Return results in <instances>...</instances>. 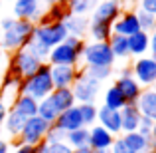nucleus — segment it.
Masks as SVG:
<instances>
[{"label":"nucleus","instance_id":"obj_1","mask_svg":"<svg viewBox=\"0 0 156 153\" xmlns=\"http://www.w3.org/2000/svg\"><path fill=\"white\" fill-rule=\"evenodd\" d=\"M36 24L30 20H18L14 16H6L0 20V48L10 54L26 48V44L34 36Z\"/></svg>","mask_w":156,"mask_h":153},{"label":"nucleus","instance_id":"obj_2","mask_svg":"<svg viewBox=\"0 0 156 153\" xmlns=\"http://www.w3.org/2000/svg\"><path fill=\"white\" fill-rule=\"evenodd\" d=\"M85 48V40L75 38V36H67L61 44L50 50L48 56V64L50 66H79L81 54Z\"/></svg>","mask_w":156,"mask_h":153},{"label":"nucleus","instance_id":"obj_3","mask_svg":"<svg viewBox=\"0 0 156 153\" xmlns=\"http://www.w3.org/2000/svg\"><path fill=\"white\" fill-rule=\"evenodd\" d=\"M53 92V82L50 74V64H42L36 74L20 82V94L34 98L36 101H42Z\"/></svg>","mask_w":156,"mask_h":153},{"label":"nucleus","instance_id":"obj_4","mask_svg":"<svg viewBox=\"0 0 156 153\" xmlns=\"http://www.w3.org/2000/svg\"><path fill=\"white\" fill-rule=\"evenodd\" d=\"M71 94H73V98H75L77 105H81V103H95L97 98H99V94H101V82L89 78L87 74L81 70L77 80L73 82V86H71Z\"/></svg>","mask_w":156,"mask_h":153},{"label":"nucleus","instance_id":"obj_5","mask_svg":"<svg viewBox=\"0 0 156 153\" xmlns=\"http://www.w3.org/2000/svg\"><path fill=\"white\" fill-rule=\"evenodd\" d=\"M51 123L44 121L42 117H38V115H34V117H30L26 121V125L22 127V131H20V135L14 139L16 145H38L40 141H44L48 135V131H50Z\"/></svg>","mask_w":156,"mask_h":153},{"label":"nucleus","instance_id":"obj_6","mask_svg":"<svg viewBox=\"0 0 156 153\" xmlns=\"http://www.w3.org/2000/svg\"><path fill=\"white\" fill-rule=\"evenodd\" d=\"M40 66H42V62H40L34 54L28 52L26 48H22V50H16L12 54L10 64H8V72L14 74V76H18L20 80H26V78H30L32 74L38 72Z\"/></svg>","mask_w":156,"mask_h":153},{"label":"nucleus","instance_id":"obj_7","mask_svg":"<svg viewBox=\"0 0 156 153\" xmlns=\"http://www.w3.org/2000/svg\"><path fill=\"white\" fill-rule=\"evenodd\" d=\"M67 30H65L63 22H40L34 28V36L32 38L38 40L40 44H44L46 48H55L57 44H61L67 38Z\"/></svg>","mask_w":156,"mask_h":153},{"label":"nucleus","instance_id":"obj_8","mask_svg":"<svg viewBox=\"0 0 156 153\" xmlns=\"http://www.w3.org/2000/svg\"><path fill=\"white\" fill-rule=\"evenodd\" d=\"M81 62L85 66H107V68H113L115 56L107 42H93L91 40V42H85Z\"/></svg>","mask_w":156,"mask_h":153},{"label":"nucleus","instance_id":"obj_9","mask_svg":"<svg viewBox=\"0 0 156 153\" xmlns=\"http://www.w3.org/2000/svg\"><path fill=\"white\" fill-rule=\"evenodd\" d=\"M133 78L142 86V90L156 86V62L150 56H140L130 66Z\"/></svg>","mask_w":156,"mask_h":153},{"label":"nucleus","instance_id":"obj_10","mask_svg":"<svg viewBox=\"0 0 156 153\" xmlns=\"http://www.w3.org/2000/svg\"><path fill=\"white\" fill-rule=\"evenodd\" d=\"M12 16L18 20H30V22L38 24L40 18L44 16L42 0H14Z\"/></svg>","mask_w":156,"mask_h":153},{"label":"nucleus","instance_id":"obj_11","mask_svg":"<svg viewBox=\"0 0 156 153\" xmlns=\"http://www.w3.org/2000/svg\"><path fill=\"white\" fill-rule=\"evenodd\" d=\"M121 12H122V4L119 0H99L93 8L89 20H97V22H105L113 26V22L121 16Z\"/></svg>","mask_w":156,"mask_h":153},{"label":"nucleus","instance_id":"obj_12","mask_svg":"<svg viewBox=\"0 0 156 153\" xmlns=\"http://www.w3.org/2000/svg\"><path fill=\"white\" fill-rule=\"evenodd\" d=\"M81 68L79 66H50L53 90L55 88H71L73 82L77 80Z\"/></svg>","mask_w":156,"mask_h":153},{"label":"nucleus","instance_id":"obj_13","mask_svg":"<svg viewBox=\"0 0 156 153\" xmlns=\"http://www.w3.org/2000/svg\"><path fill=\"white\" fill-rule=\"evenodd\" d=\"M113 34H121L125 38L140 32V26H138V18H136V10H122L121 16L113 22Z\"/></svg>","mask_w":156,"mask_h":153},{"label":"nucleus","instance_id":"obj_14","mask_svg":"<svg viewBox=\"0 0 156 153\" xmlns=\"http://www.w3.org/2000/svg\"><path fill=\"white\" fill-rule=\"evenodd\" d=\"M51 125H55L57 129L65 131V133H69V131H75V129H79V127H85V125H83V119H81V113H79V105L75 103L73 107L61 111V113L57 115V119L51 123Z\"/></svg>","mask_w":156,"mask_h":153},{"label":"nucleus","instance_id":"obj_15","mask_svg":"<svg viewBox=\"0 0 156 153\" xmlns=\"http://www.w3.org/2000/svg\"><path fill=\"white\" fill-rule=\"evenodd\" d=\"M97 125L105 127L109 133H113L117 137V135H121V113L117 109H109L105 105L97 107Z\"/></svg>","mask_w":156,"mask_h":153},{"label":"nucleus","instance_id":"obj_16","mask_svg":"<svg viewBox=\"0 0 156 153\" xmlns=\"http://www.w3.org/2000/svg\"><path fill=\"white\" fill-rule=\"evenodd\" d=\"M115 86L119 88V92L122 94V98L126 100V103H136V100L142 94V86L134 80L133 76H119L115 80Z\"/></svg>","mask_w":156,"mask_h":153},{"label":"nucleus","instance_id":"obj_17","mask_svg":"<svg viewBox=\"0 0 156 153\" xmlns=\"http://www.w3.org/2000/svg\"><path fill=\"white\" fill-rule=\"evenodd\" d=\"M113 141H115V135H113V133H109V131H107L105 127L97 125V123L89 127V143H87V145L91 147L93 151L111 149Z\"/></svg>","mask_w":156,"mask_h":153},{"label":"nucleus","instance_id":"obj_18","mask_svg":"<svg viewBox=\"0 0 156 153\" xmlns=\"http://www.w3.org/2000/svg\"><path fill=\"white\" fill-rule=\"evenodd\" d=\"M30 117H26L24 113H20L18 109H14V107H8V113H6V119H4V127L2 131L8 135L10 139H16L20 135V131H22V127L26 125V121Z\"/></svg>","mask_w":156,"mask_h":153},{"label":"nucleus","instance_id":"obj_19","mask_svg":"<svg viewBox=\"0 0 156 153\" xmlns=\"http://www.w3.org/2000/svg\"><path fill=\"white\" fill-rule=\"evenodd\" d=\"M119 113H121V135L136 131L138 121H140V117H142L138 107H136V103H126Z\"/></svg>","mask_w":156,"mask_h":153},{"label":"nucleus","instance_id":"obj_20","mask_svg":"<svg viewBox=\"0 0 156 153\" xmlns=\"http://www.w3.org/2000/svg\"><path fill=\"white\" fill-rule=\"evenodd\" d=\"M136 107L142 117H148L156 123V90L154 88L142 90L140 98L136 100Z\"/></svg>","mask_w":156,"mask_h":153},{"label":"nucleus","instance_id":"obj_21","mask_svg":"<svg viewBox=\"0 0 156 153\" xmlns=\"http://www.w3.org/2000/svg\"><path fill=\"white\" fill-rule=\"evenodd\" d=\"M63 26L67 30L69 36H75V38L83 40L89 32V16H75V14H69L67 18L63 20Z\"/></svg>","mask_w":156,"mask_h":153},{"label":"nucleus","instance_id":"obj_22","mask_svg":"<svg viewBox=\"0 0 156 153\" xmlns=\"http://www.w3.org/2000/svg\"><path fill=\"white\" fill-rule=\"evenodd\" d=\"M129 52L130 56L134 58H140V56H148V50H150V34L146 32H136V34L129 36Z\"/></svg>","mask_w":156,"mask_h":153},{"label":"nucleus","instance_id":"obj_23","mask_svg":"<svg viewBox=\"0 0 156 153\" xmlns=\"http://www.w3.org/2000/svg\"><path fill=\"white\" fill-rule=\"evenodd\" d=\"M48 98H50L51 103L55 105L57 113H61V111H65V109L75 105V98H73V94H71V88H55Z\"/></svg>","mask_w":156,"mask_h":153},{"label":"nucleus","instance_id":"obj_24","mask_svg":"<svg viewBox=\"0 0 156 153\" xmlns=\"http://www.w3.org/2000/svg\"><path fill=\"white\" fill-rule=\"evenodd\" d=\"M122 143H125L126 147H129L133 153H144L150 149V139L144 137V135H140L138 131H130V133H122L121 135Z\"/></svg>","mask_w":156,"mask_h":153},{"label":"nucleus","instance_id":"obj_25","mask_svg":"<svg viewBox=\"0 0 156 153\" xmlns=\"http://www.w3.org/2000/svg\"><path fill=\"white\" fill-rule=\"evenodd\" d=\"M107 44H109L111 52H113L115 60L117 58H121V60H126V58H130V52H129V40L125 38V36L121 34H111L109 40H107Z\"/></svg>","mask_w":156,"mask_h":153},{"label":"nucleus","instance_id":"obj_26","mask_svg":"<svg viewBox=\"0 0 156 153\" xmlns=\"http://www.w3.org/2000/svg\"><path fill=\"white\" fill-rule=\"evenodd\" d=\"M103 105L109 107V109H117V111H121L122 107L126 105V100L122 98V94L119 92V88L115 84L109 86V88L105 90V94H103Z\"/></svg>","mask_w":156,"mask_h":153},{"label":"nucleus","instance_id":"obj_27","mask_svg":"<svg viewBox=\"0 0 156 153\" xmlns=\"http://www.w3.org/2000/svg\"><path fill=\"white\" fill-rule=\"evenodd\" d=\"M10 107L18 109L20 113H24L26 117H34V115H38V101H36L34 98H30V96H24V94H20V96L12 101Z\"/></svg>","mask_w":156,"mask_h":153},{"label":"nucleus","instance_id":"obj_28","mask_svg":"<svg viewBox=\"0 0 156 153\" xmlns=\"http://www.w3.org/2000/svg\"><path fill=\"white\" fill-rule=\"evenodd\" d=\"M89 36H91L93 42H107L109 36L113 34V28L111 24H105V22H97V20H89Z\"/></svg>","mask_w":156,"mask_h":153},{"label":"nucleus","instance_id":"obj_29","mask_svg":"<svg viewBox=\"0 0 156 153\" xmlns=\"http://www.w3.org/2000/svg\"><path fill=\"white\" fill-rule=\"evenodd\" d=\"M67 16H69V10L65 4H51V6H48L46 14L40 18V22H63Z\"/></svg>","mask_w":156,"mask_h":153},{"label":"nucleus","instance_id":"obj_30","mask_svg":"<svg viewBox=\"0 0 156 153\" xmlns=\"http://www.w3.org/2000/svg\"><path fill=\"white\" fill-rule=\"evenodd\" d=\"M99 2V0H67V10L69 14H75V16H87L93 12V8H95V4Z\"/></svg>","mask_w":156,"mask_h":153},{"label":"nucleus","instance_id":"obj_31","mask_svg":"<svg viewBox=\"0 0 156 153\" xmlns=\"http://www.w3.org/2000/svg\"><path fill=\"white\" fill-rule=\"evenodd\" d=\"M65 143H67L71 149L87 145L89 143V127H79V129H75V131L65 133Z\"/></svg>","mask_w":156,"mask_h":153},{"label":"nucleus","instance_id":"obj_32","mask_svg":"<svg viewBox=\"0 0 156 153\" xmlns=\"http://www.w3.org/2000/svg\"><path fill=\"white\" fill-rule=\"evenodd\" d=\"M57 109H55V105L51 103L50 98H44L42 101H38V117H42L44 121H48V123H53L57 119Z\"/></svg>","mask_w":156,"mask_h":153},{"label":"nucleus","instance_id":"obj_33","mask_svg":"<svg viewBox=\"0 0 156 153\" xmlns=\"http://www.w3.org/2000/svg\"><path fill=\"white\" fill-rule=\"evenodd\" d=\"M81 70H83V72L87 74L89 78H93V80L101 82V84L113 76V68H107V66H83Z\"/></svg>","mask_w":156,"mask_h":153},{"label":"nucleus","instance_id":"obj_34","mask_svg":"<svg viewBox=\"0 0 156 153\" xmlns=\"http://www.w3.org/2000/svg\"><path fill=\"white\" fill-rule=\"evenodd\" d=\"M79 113H81V119H83L85 127H91L97 123V105L95 103H81Z\"/></svg>","mask_w":156,"mask_h":153},{"label":"nucleus","instance_id":"obj_35","mask_svg":"<svg viewBox=\"0 0 156 153\" xmlns=\"http://www.w3.org/2000/svg\"><path fill=\"white\" fill-rule=\"evenodd\" d=\"M26 50L30 52V54H34L36 58H38L42 64H48V56H50V48H46L44 44H40L38 40H34L32 38L30 42L26 44Z\"/></svg>","mask_w":156,"mask_h":153},{"label":"nucleus","instance_id":"obj_36","mask_svg":"<svg viewBox=\"0 0 156 153\" xmlns=\"http://www.w3.org/2000/svg\"><path fill=\"white\" fill-rule=\"evenodd\" d=\"M136 18H138V26H140V30H142V32L150 34V32H154V30H156V16L136 10Z\"/></svg>","mask_w":156,"mask_h":153},{"label":"nucleus","instance_id":"obj_37","mask_svg":"<svg viewBox=\"0 0 156 153\" xmlns=\"http://www.w3.org/2000/svg\"><path fill=\"white\" fill-rule=\"evenodd\" d=\"M46 141L48 143H63L65 141V131H61V129H57L55 125H51L50 131H48V135H46Z\"/></svg>","mask_w":156,"mask_h":153},{"label":"nucleus","instance_id":"obj_38","mask_svg":"<svg viewBox=\"0 0 156 153\" xmlns=\"http://www.w3.org/2000/svg\"><path fill=\"white\" fill-rule=\"evenodd\" d=\"M152 127H154V121L152 119H148V117H140V121H138V127H136V131L140 135H144V137H148L150 139V133H152Z\"/></svg>","mask_w":156,"mask_h":153},{"label":"nucleus","instance_id":"obj_39","mask_svg":"<svg viewBox=\"0 0 156 153\" xmlns=\"http://www.w3.org/2000/svg\"><path fill=\"white\" fill-rule=\"evenodd\" d=\"M138 10L156 16V0H138Z\"/></svg>","mask_w":156,"mask_h":153},{"label":"nucleus","instance_id":"obj_40","mask_svg":"<svg viewBox=\"0 0 156 153\" xmlns=\"http://www.w3.org/2000/svg\"><path fill=\"white\" fill-rule=\"evenodd\" d=\"M111 153H133L129 149V147L122 143V139H121V135L119 137H115V141H113V145H111Z\"/></svg>","mask_w":156,"mask_h":153},{"label":"nucleus","instance_id":"obj_41","mask_svg":"<svg viewBox=\"0 0 156 153\" xmlns=\"http://www.w3.org/2000/svg\"><path fill=\"white\" fill-rule=\"evenodd\" d=\"M50 153H71V147L67 143H50Z\"/></svg>","mask_w":156,"mask_h":153},{"label":"nucleus","instance_id":"obj_42","mask_svg":"<svg viewBox=\"0 0 156 153\" xmlns=\"http://www.w3.org/2000/svg\"><path fill=\"white\" fill-rule=\"evenodd\" d=\"M32 153H50V143L44 139V141H40L38 145H34V151Z\"/></svg>","mask_w":156,"mask_h":153},{"label":"nucleus","instance_id":"obj_43","mask_svg":"<svg viewBox=\"0 0 156 153\" xmlns=\"http://www.w3.org/2000/svg\"><path fill=\"white\" fill-rule=\"evenodd\" d=\"M6 113H8V105L0 100V133H2V127H4V119H6Z\"/></svg>","mask_w":156,"mask_h":153},{"label":"nucleus","instance_id":"obj_44","mask_svg":"<svg viewBox=\"0 0 156 153\" xmlns=\"http://www.w3.org/2000/svg\"><path fill=\"white\" fill-rule=\"evenodd\" d=\"M32 151H34V147H30V145H16L12 153H32Z\"/></svg>","mask_w":156,"mask_h":153},{"label":"nucleus","instance_id":"obj_45","mask_svg":"<svg viewBox=\"0 0 156 153\" xmlns=\"http://www.w3.org/2000/svg\"><path fill=\"white\" fill-rule=\"evenodd\" d=\"M148 54H156V30L150 32V50Z\"/></svg>","mask_w":156,"mask_h":153},{"label":"nucleus","instance_id":"obj_46","mask_svg":"<svg viewBox=\"0 0 156 153\" xmlns=\"http://www.w3.org/2000/svg\"><path fill=\"white\" fill-rule=\"evenodd\" d=\"M150 149L156 151V123H154V127H152V133H150Z\"/></svg>","mask_w":156,"mask_h":153},{"label":"nucleus","instance_id":"obj_47","mask_svg":"<svg viewBox=\"0 0 156 153\" xmlns=\"http://www.w3.org/2000/svg\"><path fill=\"white\" fill-rule=\"evenodd\" d=\"M71 153H95L89 145H83V147H77V149H71Z\"/></svg>","mask_w":156,"mask_h":153},{"label":"nucleus","instance_id":"obj_48","mask_svg":"<svg viewBox=\"0 0 156 153\" xmlns=\"http://www.w3.org/2000/svg\"><path fill=\"white\" fill-rule=\"evenodd\" d=\"M8 151H10V145H8V141L0 139V153H8Z\"/></svg>","mask_w":156,"mask_h":153},{"label":"nucleus","instance_id":"obj_49","mask_svg":"<svg viewBox=\"0 0 156 153\" xmlns=\"http://www.w3.org/2000/svg\"><path fill=\"white\" fill-rule=\"evenodd\" d=\"M119 76H133V72H130V66H126V68H122L121 72H119Z\"/></svg>","mask_w":156,"mask_h":153},{"label":"nucleus","instance_id":"obj_50","mask_svg":"<svg viewBox=\"0 0 156 153\" xmlns=\"http://www.w3.org/2000/svg\"><path fill=\"white\" fill-rule=\"evenodd\" d=\"M44 4H48V6H51V4H57V0H42Z\"/></svg>","mask_w":156,"mask_h":153},{"label":"nucleus","instance_id":"obj_51","mask_svg":"<svg viewBox=\"0 0 156 153\" xmlns=\"http://www.w3.org/2000/svg\"><path fill=\"white\" fill-rule=\"evenodd\" d=\"M95 153H111V149H101V151H95Z\"/></svg>","mask_w":156,"mask_h":153},{"label":"nucleus","instance_id":"obj_52","mask_svg":"<svg viewBox=\"0 0 156 153\" xmlns=\"http://www.w3.org/2000/svg\"><path fill=\"white\" fill-rule=\"evenodd\" d=\"M57 4H67V0H57Z\"/></svg>","mask_w":156,"mask_h":153},{"label":"nucleus","instance_id":"obj_53","mask_svg":"<svg viewBox=\"0 0 156 153\" xmlns=\"http://www.w3.org/2000/svg\"><path fill=\"white\" fill-rule=\"evenodd\" d=\"M119 2H121V4H125V2H129V0H119Z\"/></svg>","mask_w":156,"mask_h":153},{"label":"nucleus","instance_id":"obj_54","mask_svg":"<svg viewBox=\"0 0 156 153\" xmlns=\"http://www.w3.org/2000/svg\"><path fill=\"white\" fill-rule=\"evenodd\" d=\"M144 153H156V151H152V149H148V151H144Z\"/></svg>","mask_w":156,"mask_h":153},{"label":"nucleus","instance_id":"obj_55","mask_svg":"<svg viewBox=\"0 0 156 153\" xmlns=\"http://www.w3.org/2000/svg\"><path fill=\"white\" fill-rule=\"evenodd\" d=\"M0 8H2V0H0Z\"/></svg>","mask_w":156,"mask_h":153}]
</instances>
